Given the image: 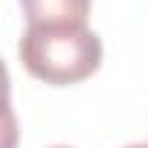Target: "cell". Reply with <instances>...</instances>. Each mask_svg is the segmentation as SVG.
I'll list each match as a JSON object with an SVG mask.
<instances>
[{"label":"cell","mask_w":148,"mask_h":148,"mask_svg":"<svg viewBox=\"0 0 148 148\" xmlns=\"http://www.w3.org/2000/svg\"><path fill=\"white\" fill-rule=\"evenodd\" d=\"M23 70L32 79L67 87L90 79L102 67V38L84 23H38L26 26L18 44Z\"/></svg>","instance_id":"obj_1"},{"label":"cell","mask_w":148,"mask_h":148,"mask_svg":"<svg viewBox=\"0 0 148 148\" xmlns=\"http://www.w3.org/2000/svg\"><path fill=\"white\" fill-rule=\"evenodd\" d=\"M93 0H21L29 26L38 23H84Z\"/></svg>","instance_id":"obj_2"},{"label":"cell","mask_w":148,"mask_h":148,"mask_svg":"<svg viewBox=\"0 0 148 148\" xmlns=\"http://www.w3.org/2000/svg\"><path fill=\"white\" fill-rule=\"evenodd\" d=\"M125 148H148V142H134V145H125Z\"/></svg>","instance_id":"obj_3"},{"label":"cell","mask_w":148,"mask_h":148,"mask_svg":"<svg viewBox=\"0 0 148 148\" xmlns=\"http://www.w3.org/2000/svg\"><path fill=\"white\" fill-rule=\"evenodd\" d=\"M52 148H70V145H52Z\"/></svg>","instance_id":"obj_4"}]
</instances>
